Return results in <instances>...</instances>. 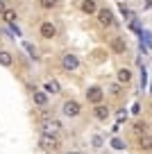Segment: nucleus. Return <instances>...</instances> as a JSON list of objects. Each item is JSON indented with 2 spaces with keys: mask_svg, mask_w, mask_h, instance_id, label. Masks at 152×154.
I'll return each instance as SVG.
<instances>
[{
  "mask_svg": "<svg viewBox=\"0 0 152 154\" xmlns=\"http://www.w3.org/2000/svg\"><path fill=\"white\" fill-rule=\"evenodd\" d=\"M62 131H64V125L57 120V118H46V120H43V134L57 136V134H62Z\"/></svg>",
  "mask_w": 152,
  "mask_h": 154,
  "instance_id": "obj_1",
  "label": "nucleus"
},
{
  "mask_svg": "<svg viewBox=\"0 0 152 154\" xmlns=\"http://www.w3.org/2000/svg\"><path fill=\"white\" fill-rule=\"evenodd\" d=\"M62 113L66 116V118H77V116L82 113V104L77 100H66L62 106Z\"/></svg>",
  "mask_w": 152,
  "mask_h": 154,
  "instance_id": "obj_2",
  "label": "nucleus"
},
{
  "mask_svg": "<svg viewBox=\"0 0 152 154\" xmlns=\"http://www.w3.org/2000/svg\"><path fill=\"white\" fill-rule=\"evenodd\" d=\"M39 147H41V149H46V152H50V149H57V147H59V140H57V136L41 134V138H39Z\"/></svg>",
  "mask_w": 152,
  "mask_h": 154,
  "instance_id": "obj_3",
  "label": "nucleus"
},
{
  "mask_svg": "<svg viewBox=\"0 0 152 154\" xmlns=\"http://www.w3.org/2000/svg\"><path fill=\"white\" fill-rule=\"evenodd\" d=\"M95 14H98V23H100V25H105V27H109V25L116 23V18H114V14H111V9H98Z\"/></svg>",
  "mask_w": 152,
  "mask_h": 154,
  "instance_id": "obj_4",
  "label": "nucleus"
},
{
  "mask_svg": "<svg viewBox=\"0 0 152 154\" xmlns=\"http://www.w3.org/2000/svg\"><path fill=\"white\" fill-rule=\"evenodd\" d=\"M62 66H64V70H77V66H80V59H77L75 54L66 52V54L62 57Z\"/></svg>",
  "mask_w": 152,
  "mask_h": 154,
  "instance_id": "obj_5",
  "label": "nucleus"
},
{
  "mask_svg": "<svg viewBox=\"0 0 152 154\" xmlns=\"http://www.w3.org/2000/svg\"><path fill=\"white\" fill-rule=\"evenodd\" d=\"M86 97H89L91 104H100V102H102V97H105V91H102L100 86H91L89 91H86Z\"/></svg>",
  "mask_w": 152,
  "mask_h": 154,
  "instance_id": "obj_6",
  "label": "nucleus"
},
{
  "mask_svg": "<svg viewBox=\"0 0 152 154\" xmlns=\"http://www.w3.org/2000/svg\"><path fill=\"white\" fill-rule=\"evenodd\" d=\"M39 32H41L43 38H55V36H57V27H55V23H50V20H43Z\"/></svg>",
  "mask_w": 152,
  "mask_h": 154,
  "instance_id": "obj_7",
  "label": "nucleus"
},
{
  "mask_svg": "<svg viewBox=\"0 0 152 154\" xmlns=\"http://www.w3.org/2000/svg\"><path fill=\"white\" fill-rule=\"evenodd\" d=\"M80 9L84 11V14H95V11H98V2H95V0H82V5H80Z\"/></svg>",
  "mask_w": 152,
  "mask_h": 154,
  "instance_id": "obj_8",
  "label": "nucleus"
},
{
  "mask_svg": "<svg viewBox=\"0 0 152 154\" xmlns=\"http://www.w3.org/2000/svg\"><path fill=\"white\" fill-rule=\"evenodd\" d=\"M93 116L98 118V120H107V118H109V109H107L105 104H95V109H93Z\"/></svg>",
  "mask_w": 152,
  "mask_h": 154,
  "instance_id": "obj_9",
  "label": "nucleus"
},
{
  "mask_svg": "<svg viewBox=\"0 0 152 154\" xmlns=\"http://www.w3.org/2000/svg\"><path fill=\"white\" fill-rule=\"evenodd\" d=\"M2 20L5 23H9V25H14V20H16V9H11V7H5V11H2Z\"/></svg>",
  "mask_w": 152,
  "mask_h": 154,
  "instance_id": "obj_10",
  "label": "nucleus"
},
{
  "mask_svg": "<svg viewBox=\"0 0 152 154\" xmlns=\"http://www.w3.org/2000/svg\"><path fill=\"white\" fill-rule=\"evenodd\" d=\"M118 82L120 84H129L132 82V70H129V68H120L118 70Z\"/></svg>",
  "mask_w": 152,
  "mask_h": 154,
  "instance_id": "obj_11",
  "label": "nucleus"
},
{
  "mask_svg": "<svg viewBox=\"0 0 152 154\" xmlns=\"http://www.w3.org/2000/svg\"><path fill=\"white\" fill-rule=\"evenodd\" d=\"M14 63V54L7 50H0V66H11Z\"/></svg>",
  "mask_w": 152,
  "mask_h": 154,
  "instance_id": "obj_12",
  "label": "nucleus"
},
{
  "mask_svg": "<svg viewBox=\"0 0 152 154\" xmlns=\"http://www.w3.org/2000/svg\"><path fill=\"white\" fill-rule=\"evenodd\" d=\"M32 97H34V104H39V106H46L48 104V93L46 91H36Z\"/></svg>",
  "mask_w": 152,
  "mask_h": 154,
  "instance_id": "obj_13",
  "label": "nucleus"
},
{
  "mask_svg": "<svg viewBox=\"0 0 152 154\" xmlns=\"http://www.w3.org/2000/svg\"><path fill=\"white\" fill-rule=\"evenodd\" d=\"M62 91V86H59L55 79H50V82H46V93L48 95H57V93Z\"/></svg>",
  "mask_w": 152,
  "mask_h": 154,
  "instance_id": "obj_14",
  "label": "nucleus"
},
{
  "mask_svg": "<svg viewBox=\"0 0 152 154\" xmlns=\"http://www.w3.org/2000/svg\"><path fill=\"white\" fill-rule=\"evenodd\" d=\"M111 50H114V52H125V41L120 36H116L114 41H111Z\"/></svg>",
  "mask_w": 152,
  "mask_h": 154,
  "instance_id": "obj_15",
  "label": "nucleus"
},
{
  "mask_svg": "<svg viewBox=\"0 0 152 154\" xmlns=\"http://www.w3.org/2000/svg\"><path fill=\"white\" fill-rule=\"evenodd\" d=\"M39 5H41L43 9H52V7L57 5V0H39Z\"/></svg>",
  "mask_w": 152,
  "mask_h": 154,
  "instance_id": "obj_16",
  "label": "nucleus"
},
{
  "mask_svg": "<svg viewBox=\"0 0 152 154\" xmlns=\"http://www.w3.org/2000/svg\"><path fill=\"white\" fill-rule=\"evenodd\" d=\"M134 131H136V134H145L147 125H145V122H136V125H134Z\"/></svg>",
  "mask_w": 152,
  "mask_h": 154,
  "instance_id": "obj_17",
  "label": "nucleus"
},
{
  "mask_svg": "<svg viewBox=\"0 0 152 154\" xmlns=\"http://www.w3.org/2000/svg\"><path fill=\"white\" fill-rule=\"evenodd\" d=\"M109 91H111V93H114V95H118V93H120V86H118V84H114V86H111V88H109Z\"/></svg>",
  "mask_w": 152,
  "mask_h": 154,
  "instance_id": "obj_18",
  "label": "nucleus"
},
{
  "mask_svg": "<svg viewBox=\"0 0 152 154\" xmlns=\"http://www.w3.org/2000/svg\"><path fill=\"white\" fill-rule=\"evenodd\" d=\"M2 11H5V2H2V0H0V14H2Z\"/></svg>",
  "mask_w": 152,
  "mask_h": 154,
  "instance_id": "obj_19",
  "label": "nucleus"
},
{
  "mask_svg": "<svg viewBox=\"0 0 152 154\" xmlns=\"http://www.w3.org/2000/svg\"><path fill=\"white\" fill-rule=\"evenodd\" d=\"M46 154H52V152H46Z\"/></svg>",
  "mask_w": 152,
  "mask_h": 154,
  "instance_id": "obj_20",
  "label": "nucleus"
}]
</instances>
